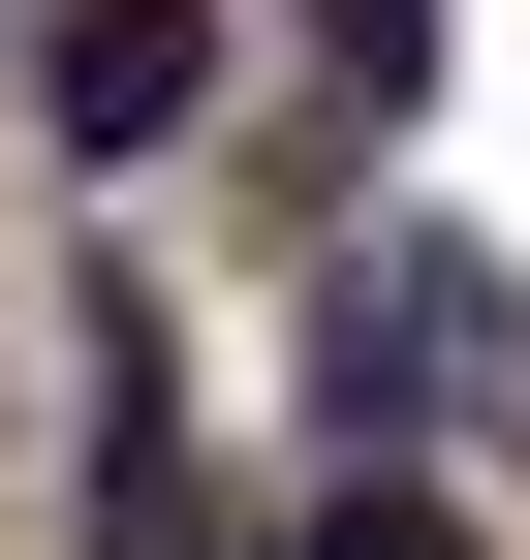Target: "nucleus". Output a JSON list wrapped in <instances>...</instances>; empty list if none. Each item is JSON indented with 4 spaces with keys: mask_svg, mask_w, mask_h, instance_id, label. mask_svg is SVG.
Returning <instances> with one entry per match:
<instances>
[{
    "mask_svg": "<svg viewBox=\"0 0 530 560\" xmlns=\"http://www.w3.org/2000/svg\"><path fill=\"white\" fill-rule=\"evenodd\" d=\"M499 374H530L499 249H406V219H375V249H344V436H406V405H499Z\"/></svg>",
    "mask_w": 530,
    "mask_h": 560,
    "instance_id": "f257e3e1",
    "label": "nucleus"
},
{
    "mask_svg": "<svg viewBox=\"0 0 530 560\" xmlns=\"http://www.w3.org/2000/svg\"><path fill=\"white\" fill-rule=\"evenodd\" d=\"M32 94H62V156L125 187V156H157L187 94H219V32H187V0H62V62H32Z\"/></svg>",
    "mask_w": 530,
    "mask_h": 560,
    "instance_id": "f03ea898",
    "label": "nucleus"
},
{
    "mask_svg": "<svg viewBox=\"0 0 530 560\" xmlns=\"http://www.w3.org/2000/svg\"><path fill=\"white\" fill-rule=\"evenodd\" d=\"M281 560H499V529H469V499H437V467H344V499H312Z\"/></svg>",
    "mask_w": 530,
    "mask_h": 560,
    "instance_id": "7ed1b4c3",
    "label": "nucleus"
}]
</instances>
